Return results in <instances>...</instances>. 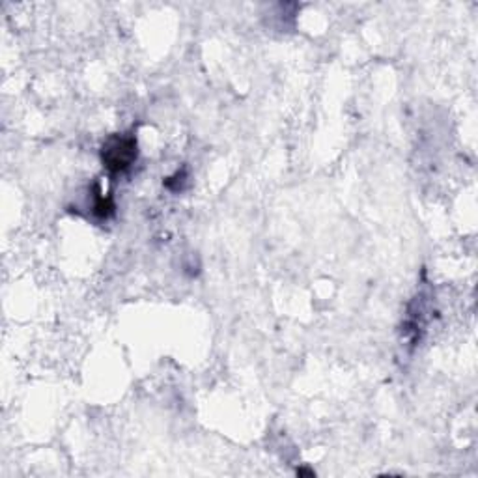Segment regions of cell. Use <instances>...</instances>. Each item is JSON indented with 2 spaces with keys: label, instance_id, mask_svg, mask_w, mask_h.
Listing matches in <instances>:
<instances>
[{
  "label": "cell",
  "instance_id": "cell-1",
  "mask_svg": "<svg viewBox=\"0 0 478 478\" xmlns=\"http://www.w3.org/2000/svg\"><path fill=\"white\" fill-rule=\"evenodd\" d=\"M103 165L110 172H124L128 171L137 159V139L135 137H112L103 146L101 151Z\"/></svg>",
  "mask_w": 478,
  "mask_h": 478
}]
</instances>
